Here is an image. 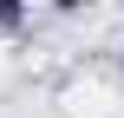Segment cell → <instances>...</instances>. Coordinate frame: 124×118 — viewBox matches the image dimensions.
I'll use <instances>...</instances> for the list:
<instances>
[{"mask_svg": "<svg viewBox=\"0 0 124 118\" xmlns=\"http://www.w3.org/2000/svg\"><path fill=\"white\" fill-rule=\"evenodd\" d=\"M20 26H26V7L20 0H0V33H20Z\"/></svg>", "mask_w": 124, "mask_h": 118, "instance_id": "cell-1", "label": "cell"}, {"mask_svg": "<svg viewBox=\"0 0 124 118\" xmlns=\"http://www.w3.org/2000/svg\"><path fill=\"white\" fill-rule=\"evenodd\" d=\"M118 66H124V53H118Z\"/></svg>", "mask_w": 124, "mask_h": 118, "instance_id": "cell-2", "label": "cell"}]
</instances>
